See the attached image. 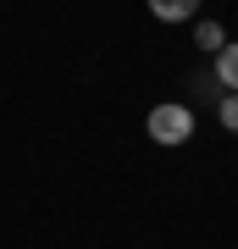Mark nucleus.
Instances as JSON below:
<instances>
[{
  "mask_svg": "<svg viewBox=\"0 0 238 249\" xmlns=\"http://www.w3.org/2000/svg\"><path fill=\"white\" fill-rule=\"evenodd\" d=\"M216 83L227 94H238V39H227V45L216 50Z\"/></svg>",
  "mask_w": 238,
  "mask_h": 249,
  "instance_id": "obj_2",
  "label": "nucleus"
},
{
  "mask_svg": "<svg viewBox=\"0 0 238 249\" xmlns=\"http://www.w3.org/2000/svg\"><path fill=\"white\" fill-rule=\"evenodd\" d=\"M194 6H200V0H150V11H155L161 22H188Z\"/></svg>",
  "mask_w": 238,
  "mask_h": 249,
  "instance_id": "obj_4",
  "label": "nucleus"
},
{
  "mask_svg": "<svg viewBox=\"0 0 238 249\" xmlns=\"http://www.w3.org/2000/svg\"><path fill=\"white\" fill-rule=\"evenodd\" d=\"M194 45H200V50H205V55H216V50H221V45H227V28H221V22H216V17H205V22H200V28H194Z\"/></svg>",
  "mask_w": 238,
  "mask_h": 249,
  "instance_id": "obj_3",
  "label": "nucleus"
},
{
  "mask_svg": "<svg viewBox=\"0 0 238 249\" xmlns=\"http://www.w3.org/2000/svg\"><path fill=\"white\" fill-rule=\"evenodd\" d=\"M144 127H150V144H188L194 139V111L177 106V100H166V106H150V116H144Z\"/></svg>",
  "mask_w": 238,
  "mask_h": 249,
  "instance_id": "obj_1",
  "label": "nucleus"
},
{
  "mask_svg": "<svg viewBox=\"0 0 238 249\" xmlns=\"http://www.w3.org/2000/svg\"><path fill=\"white\" fill-rule=\"evenodd\" d=\"M216 116H221L227 133H238V94H221V100H216Z\"/></svg>",
  "mask_w": 238,
  "mask_h": 249,
  "instance_id": "obj_5",
  "label": "nucleus"
}]
</instances>
